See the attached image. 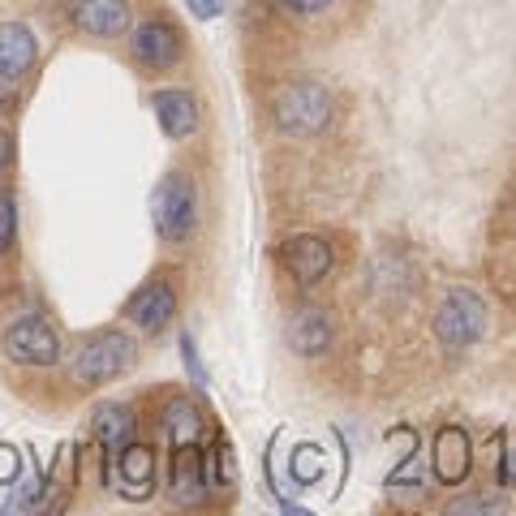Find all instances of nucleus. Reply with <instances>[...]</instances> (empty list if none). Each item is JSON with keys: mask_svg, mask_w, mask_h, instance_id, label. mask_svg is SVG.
<instances>
[{"mask_svg": "<svg viewBox=\"0 0 516 516\" xmlns=\"http://www.w3.org/2000/svg\"><path fill=\"white\" fill-rule=\"evenodd\" d=\"M271 121L289 138H314L332 121V95L319 82H289L271 99Z\"/></svg>", "mask_w": 516, "mask_h": 516, "instance_id": "nucleus-1", "label": "nucleus"}, {"mask_svg": "<svg viewBox=\"0 0 516 516\" xmlns=\"http://www.w3.org/2000/svg\"><path fill=\"white\" fill-rule=\"evenodd\" d=\"M138 362V344L125 332H99L82 344L69 362V375H74L82 387H104L112 379H121L129 366Z\"/></svg>", "mask_w": 516, "mask_h": 516, "instance_id": "nucleus-2", "label": "nucleus"}, {"mask_svg": "<svg viewBox=\"0 0 516 516\" xmlns=\"http://www.w3.org/2000/svg\"><path fill=\"white\" fill-rule=\"evenodd\" d=\"M151 211H155V233H160L168 246L190 241L194 224H198V190H194V181L185 177V172H168V177L155 185Z\"/></svg>", "mask_w": 516, "mask_h": 516, "instance_id": "nucleus-3", "label": "nucleus"}, {"mask_svg": "<svg viewBox=\"0 0 516 516\" xmlns=\"http://www.w3.org/2000/svg\"><path fill=\"white\" fill-rule=\"evenodd\" d=\"M0 349L18 366L61 362V336H56V327L43 319V314H18V319L5 327V336H0Z\"/></svg>", "mask_w": 516, "mask_h": 516, "instance_id": "nucleus-4", "label": "nucleus"}, {"mask_svg": "<svg viewBox=\"0 0 516 516\" xmlns=\"http://www.w3.org/2000/svg\"><path fill=\"white\" fill-rule=\"evenodd\" d=\"M486 332V306L482 297L473 289H452L448 297H443V306L435 314V336L448 344L452 353L469 349V344H478Z\"/></svg>", "mask_w": 516, "mask_h": 516, "instance_id": "nucleus-5", "label": "nucleus"}, {"mask_svg": "<svg viewBox=\"0 0 516 516\" xmlns=\"http://www.w3.org/2000/svg\"><path fill=\"white\" fill-rule=\"evenodd\" d=\"M134 61L147 69H172L181 61V35L168 18H147L134 26Z\"/></svg>", "mask_w": 516, "mask_h": 516, "instance_id": "nucleus-6", "label": "nucleus"}, {"mask_svg": "<svg viewBox=\"0 0 516 516\" xmlns=\"http://www.w3.org/2000/svg\"><path fill=\"white\" fill-rule=\"evenodd\" d=\"M284 267H289V276L301 289H310V284H319L332 271V246L314 233H297L284 241Z\"/></svg>", "mask_w": 516, "mask_h": 516, "instance_id": "nucleus-7", "label": "nucleus"}, {"mask_svg": "<svg viewBox=\"0 0 516 516\" xmlns=\"http://www.w3.org/2000/svg\"><path fill=\"white\" fill-rule=\"evenodd\" d=\"M39 61V43L26 22H0V82L18 86Z\"/></svg>", "mask_w": 516, "mask_h": 516, "instance_id": "nucleus-8", "label": "nucleus"}, {"mask_svg": "<svg viewBox=\"0 0 516 516\" xmlns=\"http://www.w3.org/2000/svg\"><path fill=\"white\" fill-rule=\"evenodd\" d=\"M168 495L181 508H194L207 499V461L198 452V443H181L172 456V478H168Z\"/></svg>", "mask_w": 516, "mask_h": 516, "instance_id": "nucleus-9", "label": "nucleus"}, {"mask_svg": "<svg viewBox=\"0 0 516 516\" xmlns=\"http://www.w3.org/2000/svg\"><path fill=\"white\" fill-rule=\"evenodd\" d=\"M430 461H435V478L443 486H456L465 482V473L473 465V443L461 426H443L435 443H430Z\"/></svg>", "mask_w": 516, "mask_h": 516, "instance_id": "nucleus-10", "label": "nucleus"}, {"mask_svg": "<svg viewBox=\"0 0 516 516\" xmlns=\"http://www.w3.org/2000/svg\"><path fill=\"white\" fill-rule=\"evenodd\" d=\"M74 22H78V31L95 39H117L134 26V9H129V0H78Z\"/></svg>", "mask_w": 516, "mask_h": 516, "instance_id": "nucleus-11", "label": "nucleus"}, {"mask_svg": "<svg viewBox=\"0 0 516 516\" xmlns=\"http://www.w3.org/2000/svg\"><path fill=\"white\" fill-rule=\"evenodd\" d=\"M151 108H155V121H160V129L172 142L190 138L198 129V99L190 91H181V86H164V91H155Z\"/></svg>", "mask_w": 516, "mask_h": 516, "instance_id": "nucleus-12", "label": "nucleus"}, {"mask_svg": "<svg viewBox=\"0 0 516 516\" xmlns=\"http://www.w3.org/2000/svg\"><path fill=\"white\" fill-rule=\"evenodd\" d=\"M134 426H138V418H134V409L129 405H99L95 413H91V439L104 448V456H108V465L121 456V448L129 439H134Z\"/></svg>", "mask_w": 516, "mask_h": 516, "instance_id": "nucleus-13", "label": "nucleus"}, {"mask_svg": "<svg viewBox=\"0 0 516 516\" xmlns=\"http://www.w3.org/2000/svg\"><path fill=\"white\" fill-rule=\"evenodd\" d=\"M172 319H177V293H172L168 280L147 284V289L129 301V323L142 327V332H164Z\"/></svg>", "mask_w": 516, "mask_h": 516, "instance_id": "nucleus-14", "label": "nucleus"}, {"mask_svg": "<svg viewBox=\"0 0 516 516\" xmlns=\"http://www.w3.org/2000/svg\"><path fill=\"white\" fill-rule=\"evenodd\" d=\"M112 486H121V495L129 499H147L155 486V448L129 439L121 448V478H112Z\"/></svg>", "mask_w": 516, "mask_h": 516, "instance_id": "nucleus-15", "label": "nucleus"}, {"mask_svg": "<svg viewBox=\"0 0 516 516\" xmlns=\"http://www.w3.org/2000/svg\"><path fill=\"white\" fill-rule=\"evenodd\" d=\"M289 344H293V353H301V357L327 353V344H332V319H327L323 310H301V314H293Z\"/></svg>", "mask_w": 516, "mask_h": 516, "instance_id": "nucleus-16", "label": "nucleus"}, {"mask_svg": "<svg viewBox=\"0 0 516 516\" xmlns=\"http://www.w3.org/2000/svg\"><path fill=\"white\" fill-rule=\"evenodd\" d=\"M164 430L172 439V448H181V443H198L203 439V413H198V405L190 396H172L164 405Z\"/></svg>", "mask_w": 516, "mask_h": 516, "instance_id": "nucleus-17", "label": "nucleus"}, {"mask_svg": "<svg viewBox=\"0 0 516 516\" xmlns=\"http://www.w3.org/2000/svg\"><path fill=\"white\" fill-rule=\"evenodd\" d=\"M323 473V452L314 448V443H301V448L293 452V478L297 482H314Z\"/></svg>", "mask_w": 516, "mask_h": 516, "instance_id": "nucleus-18", "label": "nucleus"}, {"mask_svg": "<svg viewBox=\"0 0 516 516\" xmlns=\"http://www.w3.org/2000/svg\"><path fill=\"white\" fill-rule=\"evenodd\" d=\"M13 241H18V203L13 194H0V254H9Z\"/></svg>", "mask_w": 516, "mask_h": 516, "instance_id": "nucleus-19", "label": "nucleus"}, {"mask_svg": "<svg viewBox=\"0 0 516 516\" xmlns=\"http://www.w3.org/2000/svg\"><path fill=\"white\" fill-rule=\"evenodd\" d=\"M508 504L504 499H491V495H469V499H456V504H448L452 516H461V512H504Z\"/></svg>", "mask_w": 516, "mask_h": 516, "instance_id": "nucleus-20", "label": "nucleus"}, {"mask_svg": "<svg viewBox=\"0 0 516 516\" xmlns=\"http://www.w3.org/2000/svg\"><path fill=\"white\" fill-rule=\"evenodd\" d=\"M332 5H336V0H280V9L293 13V18H314V13H323Z\"/></svg>", "mask_w": 516, "mask_h": 516, "instance_id": "nucleus-21", "label": "nucleus"}, {"mask_svg": "<svg viewBox=\"0 0 516 516\" xmlns=\"http://www.w3.org/2000/svg\"><path fill=\"white\" fill-rule=\"evenodd\" d=\"M22 473V452L13 443H0V482H13Z\"/></svg>", "mask_w": 516, "mask_h": 516, "instance_id": "nucleus-22", "label": "nucleus"}, {"mask_svg": "<svg viewBox=\"0 0 516 516\" xmlns=\"http://www.w3.org/2000/svg\"><path fill=\"white\" fill-rule=\"evenodd\" d=\"M181 357H185V370H190V375H194V383H207V370H203V362H198V349H194L190 332L181 336Z\"/></svg>", "mask_w": 516, "mask_h": 516, "instance_id": "nucleus-23", "label": "nucleus"}, {"mask_svg": "<svg viewBox=\"0 0 516 516\" xmlns=\"http://www.w3.org/2000/svg\"><path fill=\"white\" fill-rule=\"evenodd\" d=\"M185 5H190V13L198 22H211V18H220V13H224L228 0H185Z\"/></svg>", "mask_w": 516, "mask_h": 516, "instance_id": "nucleus-24", "label": "nucleus"}, {"mask_svg": "<svg viewBox=\"0 0 516 516\" xmlns=\"http://www.w3.org/2000/svg\"><path fill=\"white\" fill-rule=\"evenodd\" d=\"M495 478H499V482H516V448L495 465Z\"/></svg>", "mask_w": 516, "mask_h": 516, "instance_id": "nucleus-25", "label": "nucleus"}, {"mask_svg": "<svg viewBox=\"0 0 516 516\" xmlns=\"http://www.w3.org/2000/svg\"><path fill=\"white\" fill-rule=\"evenodd\" d=\"M9 164H13V138L5 134V129H0V177L9 172Z\"/></svg>", "mask_w": 516, "mask_h": 516, "instance_id": "nucleus-26", "label": "nucleus"}, {"mask_svg": "<svg viewBox=\"0 0 516 516\" xmlns=\"http://www.w3.org/2000/svg\"><path fill=\"white\" fill-rule=\"evenodd\" d=\"M5 108H9V99H5V91H0V121H5Z\"/></svg>", "mask_w": 516, "mask_h": 516, "instance_id": "nucleus-27", "label": "nucleus"}]
</instances>
